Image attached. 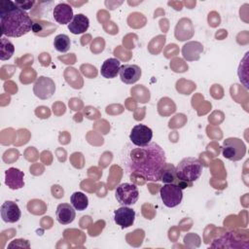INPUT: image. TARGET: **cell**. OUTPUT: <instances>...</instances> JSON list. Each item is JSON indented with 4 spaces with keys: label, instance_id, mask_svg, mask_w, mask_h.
<instances>
[{
    "label": "cell",
    "instance_id": "obj_18",
    "mask_svg": "<svg viewBox=\"0 0 249 249\" xmlns=\"http://www.w3.org/2000/svg\"><path fill=\"white\" fill-rule=\"evenodd\" d=\"M70 202L75 210L84 211L89 206V198L88 196L82 192H75L71 195Z\"/></svg>",
    "mask_w": 249,
    "mask_h": 249
},
{
    "label": "cell",
    "instance_id": "obj_5",
    "mask_svg": "<svg viewBox=\"0 0 249 249\" xmlns=\"http://www.w3.org/2000/svg\"><path fill=\"white\" fill-rule=\"evenodd\" d=\"M117 201L123 206L134 204L139 197L138 188L132 183H122L115 190Z\"/></svg>",
    "mask_w": 249,
    "mask_h": 249
},
{
    "label": "cell",
    "instance_id": "obj_4",
    "mask_svg": "<svg viewBox=\"0 0 249 249\" xmlns=\"http://www.w3.org/2000/svg\"><path fill=\"white\" fill-rule=\"evenodd\" d=\"M246 154L245 143L237 137L226 138L222 144V155L225 159L237 161L243 159Z\"/></svg>",
    "mask_w": 249,
    "mask_h": 249
},
{
    "label": "cell",
    "instance_id": "obj_22",
    "mask_svg": "<svg viewBox=\"0 0 249 249\" xmlns=\"http://www.w3.org/2000/svg\"><path fill=\"white\" fill-rule=\"evenodd\" d=\"M16 5L22 10H29L35 4L34 1H15Z\"/></svg>",
    "mask_w": 249,
    "mask_h": 249
},
{
    "label": "cell",
    "instance_id": "obj_8",
    "mask_svg": "<svg viewBox=\"0 0 249 249\" xmlns=\"http://www.w3.org/2000/svg\"><path fill=\"white\" fill-rule=\"evenodd\" d=\"M153 138V130L145 124H136L132 127L129 139L135 146L142 147L151 142Z\"/></svg>",
    "mask_w": 249,
    "mask_h": 249
},
{
    "label": "cell",
    "instance_id": "obj_2",
    "mask_svg": "<svg viewBox=\"0 0 249 249\" xmlns=\"http://www.w3.org/2000/svg\"><path fill=\"white\" fill-rule=\"evenodd\" d=\"M0 26L2 35L18 38L32 30L33 21L15 2L3 0L0 2Z\"/></svg>",
    "mask_w": 249,
    "mask_h": 249
},
{
    "label": "cell",
    "instance_id": "obj_21",
    "mask_svg": "<svg viewBox=\"0 0 249 249\" xmlns=\"http://www.w3.org/2000/svg\"><path fill=\"white\" fill-rule=\"evenodd\" d=\"M71 46V41L68 35L58 34L53 39V47L59 53H66L69 51Z\"/></svg>",
    "mask_w": 249,
    "mask_h": 249
},
{
    "label": "cell",
    "instance_id": "obj_6",
    "mask_svg": "<svg viewBox=\"0 0 249 249\" xmlns=\"http://www.w3.org/2000/svg\"><path fill=\"white\" fill-rule=\"evenodd\" d=\"M160 195L163 204L169 208L179 205L183 199L182 189L175 183L164 184L160 190Z\"/></svg>",
    "mask_w": 249,
    "mask_h": 249
},
{
    "label": "cell",
    "instance_id": "obj_10",
    "mask_svg": "<svg viewBox=\"0 0 249 249\" xmlns=\"http://www.w3.org/2000/svg\"><path fill=\"white\" fill-rule=\"evenodd\" d=\"M0 213L2 220L6 223L11 224L18 222L21 216L18 205L12 200H6L5 202H3L0 208Z\"/></svg>",
    "mask_w": 249,
    "mask_h": 249
},
{
    "label": "cell",
    "instance_id": "obj_14",
    "mask_svg": "<svg viewBox=\"0 0 249 249\" xmlns=\"http://www.w3.org/2000/svg\"><path fill=\"white\" fill-rule=\"evenodd\" d=\"M56 220L61 225H68L76 218L75 208L69 203H60L56 207L55 211Z\"/></svg>",
    "mask_w": 249,
    "mask_h": 249
},
{
    "label": "cell",
    "instance_id": "obj_9",
    "mask_svg": "<svg viewBox=\"0 0 249 249\" xmlns=\"http://www.w3.org/2000/svg\"><path fill=\"white\" fill-rule=\"evenodd\" d=\"M135 220V211L127 206H122L114 211V221L122 229L129 228Z\"/></svg>",
    "mask_w": 249,
    "mask_h": 249
},
{
    "label": "cell",
    "instance_id": "obj_12",
    "mask_svg": "<svg viewBox=\"0 0 249 249\" xmlns=\"http://www.w3.org/2000/svg\"><path fill=\"white\" fill-rule=\"evenodd\" d=\"M24 174L18 168L10 167L5 171V184L11 190L21 189L24 185Z\"/></svg>",
    "mask_w": 249,
    "mask_h": 249
},
{
    "label": "cell",
    "instance_id": "obj_23",
    "mask_svg": "<svg viewBox=\"0 0 249 249\" xmlns=\"http://www.w3.org/2000/svg\"><path fill=\"white\" fill-rule=\"evenodd\" d=\"M43 27L41 25V23H33V26H32V31L34 33H38L39 31H42Z\"/></svg>",
    "mask_w": 249,
    "mask_h": 249
},
{
    "label": "cell",
    "instance_id": "obj_3",
    "mask_svg": "<svg viewBox=\"0 0 249 249\" xmlns=\"http://www.w3.org/2000/svg\"><path fill=\"white\" fill-rule=\"evenodd\" d=\"M202 169L203 166L201 161L194 157L184 158L175 167L177 178L189 184L199 178L202 173Z\"/></svg>",
    "mask_w": 249,
    "mask_h": 249
},
{
    "label": "cell",
    "instance_id": "obj_7",
    "mask_svg": "<svg viewBox=\"0 0 249 249\" xmlns=\"http://www.w3.org/2000/svg\"><path fill=\"white\" fill-rule=\"evenodd\" d=\"M55 91L54 82L45 76H40L33 86L34 94L40 99H48L53 96Z\"/></svg>",
    "mask_w": 249,
    "mask_h": 249
},
{
    "label": "cell",
    "instance_id": "obj_1",
    "mask_svg": "<svg viewBox=\"0 0 249 249\" xmlns=\"http://www.w3.org/2000/svg\"><path fill=\"white\" fill-rule=\"evenodd\" d=\"M121 159L127 174L140 175L152 182L160 180L162 168L166 163L163 149L155 142L142 147L126 144Z\"/></svg>",
    "mask_w": 249,
    "mask_h": 249
},
{
    "label": "cell",
    "instance_id": "obj_13",
    "mask_svg": "<svg viewBox=\"0 0 249 249\" xmlns=\"http://www.w3.org/2000/svg\"><path fill=\"white\" fill-rule=\"evenodd\" d=\"M53 16L57 23L69 24L74 17L73 9L67 3H59L53 8Z\"/></svg>",
    "mask_w": 249,
    "mask_h": 249
},
{
    "label": "cell",
    "instance_id": "obj_20",
    "mask_svg": "<svg viewBox=\"0 0 249 249\" xmlns=\"http://www.w3.org/2000/svg\"><path fill=\"white\" fill-rule=\"evenodd\" d=\"M164 184L168 183H177L178 178L176 176V170L175 166L172 163H165L164 167L162 168L161 174H160V180Z\"/></svg>",
    "mask_w": 249,
    "mask_h": 249
},
{
    "label": "cell",
    "instance_id": "obj_15",
    "mask_svg": "<svg viewBox=\"0 0 249 249\" xmlns=\"http://www.w3.org/2000/svg\"><path fill=\"white\" fill-rule=\"evenodd\" d=\"M202 52H203L202 44L196 41L187 42L182 47V55L188 61L198 60Z\"/></svg>",
    "mask_w": 249,
    "mask_h": 249
},
{
    "label": "cell",
    "instance_id": "obj_11",
    "mask_svg": "<svg viewBox=\"0 0 249 249\" xmlns=\"http://www.w3.org/2000/svg\"><path fill=\"white\" fill-rule=\"evenodd\" d=\"M119 74L123 83L132 85L140 79L142 71L141 68L136 64H124L121 67Z\"/></svg>",
    "mask_w": 249,
    "mask_h": 249
},
{
    "label": "cell",
    "instance_id": "obj_16",
    "mask_svg": "<svg viewBox=\"0 0 249 249\" xmlns=\"http://www.w3.org/2000/svg\"><path fill=\"white\" fill-rule=\"evenodd\" d=\"M121 61L118 58L110 57L107 58L101 65L100 74L106 79H113L117 77L121 70Z\"/></svg>",
    "mask_w": 249,
    "mask_h": 249
},
{
    "label": "cell",
    "instance_id": "obj_19",
    "mask_svg": "<svg viewBox=\"0 0 249 249\" xmlns=\"http://www.w3.org/2000/svg\"><path fill=\"white\" fill-rule=\"evenodd\" d=\"M15 53L14 44L6 37L0 38V59L8 60L10 59Z\"/></svg>",
    "mask_w": 249,
    "mask_h": 249
},
{
    "label": "cell",
    "instance_id": "obj_17",
    "mask_svg": "<svg viewBox=\"0 0 249 249\" xmlns=\"http://www.w3.org/2000/svg\"><path fill=\"white\" fill-rule=\"evenodd\" d=\"M89 27V19L83 14H77L68 24V29L72 34L78 35L86 32Z\"/></svg>",
    "mask_w": 249,
    "mask_h": 249
}]
</instances>
